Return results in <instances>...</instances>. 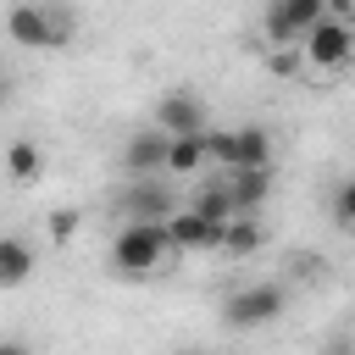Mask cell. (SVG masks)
<instances>
[{
  "mask_svg": "<svg viewBox=\"0 0 355 355\" xmlns=\"http://www.w3.org/2000/svg\"><path fill=\"white\" fill-rule=\"evenodd\" d=\"M72 233H78V211H72V205H61V211H50V239H61V244H67Z\"/></svg>",
  "mask_w": 355,
  "mask_h": 355,
  "instance_id": "d6986e66",
  "label": "cell"
},
{
  "mask_svg": "<svg viewBox=\"0 0 355 355\" xmlns=\"http://www.w3.org/2000/svg\"><path fill=\"white\" fill-rule=\"evenodd\" d=\"M261 239H266V233L250 222V211H239V216L227 222V244H222V250H227V255H250V250H261Z\"/></svg>",
  "mask_w": 355,
  "mask_h": 355,
  "instance_id": "2e32d148",
  "label": "cell"
},
{
  "mask_svg": "<svg viewBox=\"0 0 355 355\" xmlns=\"http://www.w3.org/2000/svg\"><path fill=\"white\" fill-rule=\"evenodd\" d=\"M227 183H233V200H239V211H261L266 205V194H272V166H227L222 172Z\"/></svg>",
  "mask_w": 355,
  "mask_h": 355,
  "instance_id": "30bf717a",
  "label": "cell"
},
{
  "mask_svg": "<svg viewBox=\"0 0 355 355\" xmlns=\"http://www.w3.org/2000/svg\"><path fill=\"white\" fill-rule=\"evenodd\" d=\"M194 211H205L211 222H233V216H239L233 183H227V178H211V183H200V194H194Z\"/></svg>",
  "mask_w": 355,
  "mask_h": 355,
  "instance_id": "7c38bea8",
  "label": "cell"
},
{
  "mask_svg": "<svg viewBox=\"0 0 355 355\" xmlns=\"http://www.w3.org/2000/svg\"><path fill=\"white\" fill-rule=\"evenodd\" d=\"M283 283H250V288H239L233 300H227V322L233 327H266V322H277L283 316Z\"/></svg>",
  "mask_w": 355,
  "mask_h": 355,
  "instance_id": "8992f818",
  "label": "cell"
},
{
  "mask_svg": "<svg viewBox=\"0 0 355 355\" xmlns=\"http://www.w3.org/2000/svg\"><path fill=\"white\" fill-rule=\"evenodd\" d=\"M155 128H166V133H205V105H200V94L172 89V94L155 105Z\"/></svg>",
  "mask_w": 355,
  "mask_h": 355,
  "instance_id": "ba28073f",
  "label": "cell"
},
{
  "mask_svg": "<svg viewBox=\"0 0 355 355\" xmlns=\"http://www.w3.org/2000/svg\"><path fill=\"white\" fill-rule=\"evenodd\" d=\"M33 272V250L22 239H0V288H17Z\"/></svg>",
  "mask_w": 355,
  "mask_h": 355,
  "instance_id": "4fadbf2b",
  "label": "cell"
},
{
  "mask_svg": "<svg viewBox=\"0 0 355 355\" xmlns=\"http://www.w3.org/2000/svg\"><path fill=\"white\" fill-rule=\"evenodd\" d=\"M116 211H122L128 222H166V216L178 211V200H172V189H166L155 172H133L128 189H122V200H116Z\"/></svg>",
  "mask_w": 355,
  "mask_h": 355,
  "instance_id": "3957f363",
  "label": "cell"
},
{
  "mask_svg": "<svg viewBox=\"0 0 355 355\" xmlns=\"http://www.w3.org/2000/svg\"><path fill=\"white\" fill-rule=\"evenodd\" d=\"M166 233H172V250L183 255V250H222L227 244V222H211L205 211H172L166 216Z\"/></svg>",
  "mask_w": 355,
  "mask_h": 355,
  "instance_id": "52a82bcc",
  "label": "cell"
},
{
  "mask_svg": "<svg viewBox=\"0 0 355 355\" xmlns=\"http://www.w3.org/2000/svg\"><path fill=\"white\" fill-rule=\"evenodd\" d=\"M205 150H211V161L227 172V166H239V128L233 133H205Z\"/></svg>",
  "mask_w": 355,
  "mask_h": 355,
  "instance_id": "e0dca14e",
  "label": "cell"
},
{
  "mask_svg": "<svg viewBox=\"0 0 355 355\" xmlns=\"http://www.w3.org/2000/svg\"><path fill=\"white\" fill-rule=\"evenodd\" d=\"M239 166H272V133L244 122L239 128Z\"/></svg>",
  "mask_w": 355,
  "mask_h": 355,
  "instance_id": "5bb4252c",
  "label": "cell"
},
{
  "mask_svg": "<svg viewBox=\"0 0 355 355\" xmlns=\"http://www.w3.org/2000/svg\"><path fill=\"white\" fill-rule=\"evenodd\" d=\"M6 172H11V183H33L39 178V144H28V139H17L11 144V155H6Z\"/></svg>",
  "mask_w": 355,
  "mask_h": 355,
  "instance_id": "9a60e30c",
  "label": "cell"
},
{
  "mask_svg": "<svg viewBox=\"0 0 355 355\" xmlns=\"http://www.w3.org/2000/svg\"><path fill=\"white\" fill-rule=\"evenodd\" d=\"M166 250H172L166 222H122V233L111 239V266L122 277H150Z\"/></svg>",
  "mask_w": 355,
  "mask_h": 355,
  "instance_id": "6da1fadb",
  "label": "cell"
},
{
  "mask_svg": "<svg viewBox=\"0 0 355 355\" xmlns=\"http://www.w3.org/2000/svg\"><path fill=\"white\" fill-rule=\"evenodd\" d=\"M327 11L333 17H355V0H327Z\"/></svg>",
  "mask_w": 355,
  "mask_h": 355,
  "instance_id": "ffe728a7",
  "label": "cell"
},
{
  "mask_svg": "<svg viewBox=\"0 0 355 355\" xmlns=\"http://www.w3.org/2000/svg\"><path fill=\"white\" fill-rule=\"evenodd\" d=\"M211 133V128H205ZM205 133H172V155H166V172H178V178H194L205 161H211V150H205Z\"/></svg>",
  "mask_w": 355,
  "mask_h": 355,
  "instance_id": "8fae6325",
  "label": "cell"
},
{
  "mask_svg": "<svg viewBox=\"0 0 355 355\" xmlns=\"http://www.w3.org/2000/svg\"><path fill=\"white\" fill-rule=\"evenodd\" d=\"M166 155H172V133H166V128L133 133V139H128V150H122L128 172H166Z\"/></svg>",
  "mask_w": 355,
  "mask_h": 355,
  "instance_id": "9c48e42d",
  "label": "cell"
},
{
  "mask_svg": "<svg viewBox=\"0 0 355 355\" xmlns=\"http://www.w3.org/2000/svg\"><path fill=\"white\" fill-rule=\"evenodd\" d=\"M11 39L17 44H28V50H61L67 39H72V17L67 11H50V6H39V0H22V6H11Z\"/></svg>",
  "mask_w": 355,
  "mask_h": 355,
  "instance_id": "7a4b0ae2",
  "label": "cell"
},
{
  "mask_svg": "<svg viewBox=\"0 0 355 355\" xmlns=\"http://www.w3.org/2000/svg\"><path fill=\"white\" fill-rule=\"evenodd\" d=\"M333 222H338V227H355V178L333 194Z\"/></svg>",
  "mask_w": 355,
  "mask_h": 355,
  "instance_id": "ac0fdd59",
  "label": "cell"
},
{
  "mask_svg": "<svg viewBox=\"0 0 355 355\" xmlns=\"http://www.w3.org/2000/svg\"><path fill=\"white\" fill-rule=\"evenodd\" d=\"M322 17H327V0H272L266 6V39L272 44H300Z\"/></svg>",
  "mask_w": 355,
  "mask_h": 355,
  "instance_id": "5b68a950",
  "label": "cell"
},
{
  "mask_svg": "<svg viewBox=\"0 0 355 355\" xmlns=\"http://www.w3.org/2000/svg\"><path fill=\"white\" fill-rule=\"evenodd\" d=\"M300 50H305V61L311 67H344L349 55H355V28H349V17H322L305 39H300Z\"/></svg>",
  "mask_w": 355,
  "mask_h": 355,
  "instance_id": "277c9868",
  "label": "cell"
}]
</instances>
